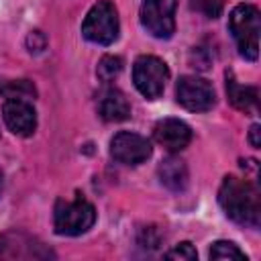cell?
I'll return each instance as SVG.
<instances>
[{"label": "cell", "instance_id": "11", "mask_svg": "<svg viewBox=\"0 0 261 261\" xmlns=\"http://www.w3.org/2000/svg\"><path fill=\"white\" fill-rule=\"evenodd\" d=\"M98 114L106 122H122L130 116V104L120 90L106 88L98 98Z\"/></svg>", "mask_w": 261, "mask_h": 261}, {"label": "cell", "instance_id": "21", "mask_svg": "<svg viewBox=\"0 0 261 261\" xmlns=\"http://www.w3.org/2000/svg\"><path fill=\"white\" fill-rule=\"evenodd\" d=\"M261 126L259 124H253L251 126V130H249V143H251V147H255V149H259L261 147Z\"/></svg>", "mask_w": 261, "mask_h": 261}, {"label": "cell", "instance_id": "13", "mask_svg": "<svg viewBox=\"0 0 261 261\" xmlns=\"http://www.w3.org/2000/svg\"><path fill=\"white\" fill-rule=\"evenodd\" d=\"M226 94H228V102L243 112H251L257 108V98H259L257 88L239 84L234 75L228 71H226Z\"/></svg>", "mask_w": 261, "mask_h": 261}, {"label": "cell", "instance_id": "5", "mask_svg": "<svg viewBox=\"0 0 261 261\" xmlns=\"http://www.w3.org/2000/svg\"><path fill=\"white\" fill-rule=\"evenodd\" d=\"M167 80H169V69L165 61H161L155 55L137 57L133 65V82H135V88L147 100H157L163 94Z\"/></svg>", "mask_w": 261, "mask_h": 261}, {"label": "cell", "instance_id": "10", "mask_svg": "<svg viewBox=\"0 0 261 261\" xmlns=\"http://www.w3.org/2000/svg\"><path fill=\"white\" fill-rule=\"evenodd\" d=\"M155 141L171 153L186 149L192 141V128L179 118H163L153 128Z\"/></svg>", "mask_w": 261, "mask_h": 261}, {"label": "cell", "instance_id": "17", "mask_svg": "<svg viewBox=\"0 0 261 261\" xmlns=\"http://www.w3.org/2000/svg\"><path fill=\"white\" fill-rule=\"evenodd\" d=\"M190 4H192V8L194 10H198V12H202L204 16H208V18H218L220 16V12H222V0H190Z\"/></svg>", "mask_w": 261, "mask_h": 261}, {"label": "cell", "instance_id": "9", "mask_svg": "<svg viewBox=\"0 0 261 261\" xmlns=\"http://www.w3.org/2000/svg\"><path fill=\"white\" fill-rule=\"evenodd\" d=\"M2 116L6 126L18 137H31L37 128V112L29 100L10 98L2 106Z\"/></svg>", "mask_w": 261, "mask_h": 261}, {"label": "cell", "instance_id": "12", "mask_svg": "<svg viewBox=\"0 0 261 261\" xmlns=\"http://www.w3.org/2000/svg\"><path fill=\"white\" fill-rule=\"evenodd\" d=\"M157 175H159V181H161L167 190H171V192H184L186 186H188V179H190V175H188V165H186L179 157H173V155L165 157V159L159 163Z\"/></svg>", "mask_w": 261, "mask_h": 261}, {"label": "cell", "instance_id": "6", "mask_svg": "<svg viewBox=\"0 0 261 261\" xmlns=\"http://www.w3.org/2000/svg\"><path fill=\"white\" fill-rule=\"evenodd\" d=\"M175 8H177V0H143L141 4L143 29L157 39H169L175 31Z\"/></svg>", "mask_w": 261, "mask_h": 261}, {"label": "cell", "instance_id": "16", "mask_svg": "<svg viewBox=\"0 0 261 261\" xmlns=\"http://www.w3.org/2000/svg\"><path fill=\"white\" fill-rule=\"evenodd\" d=\"M120 69H122V59L118 55H104L98 63L96 73L102 82H112L120 73Z\"/></svg>", "mask_w": 261, "mask_h": 261}, {"label": "cell", "instance_id": "8", "mask_svg": "<svg viewBox=\"0 0 261 261\" xmlns=\"http://www.w3.org/2000/svg\"><path fill=\"white\" fill-rule=\"evenodd\" d=\"M151 153H153V147L149 139H145L139 133L120 130L110 141V155L114 157V161L124 163V165H139L147 161Z\"/></svg>", "mask_w": 261, "mask_h": 261}, {"label": "cell", "instance_id": "1", "mask_svg": "<svg viewBox=\"0 0 261 261\" xmlns=\"http://www.w3.org/2000/svg\"><path fill=\"white\" fill-rule=\"evenodd\" d=\"M218 204L224 214L241 226L257 228L261 224V196L249 179L226 175L218 190Z\"/></svg>", "mask_w": 261, "mask_h": 261}, {"label": "cell", "instance_id": "18", "mask_svg": "<svg viewBox=\"0 0 261 261\" xmlns=\"http://www.w3.org/2000/svg\"><path fill=\"white\" fill-rule=\"evenodd\" d=\"M165 257L167 259H179V261H196L198 259V253H196V249H194L192 243L184 241V243L175 245L173 249H169L165 253Z\"/></svg>", "mask_w": 261, "mask_h": 261}, {"label": "cell", "instance_id": "19", "mask_svg": "<svg viewBox=\"0 0 261 261\" xmlns=\"http://www.w3.org/2000/svg\"><path fill=\"white\" fill-rule=\"evenodd\" d=\"M161 243V234L155 226H145L139 234V245L141 247H149V249H155L157 245Z\"/></svg>", "mask_w": 261, "mask_h": 261}, {"label": "cell", "instance_id": "2", "mask_svg": "<svg viewBox=\"0 0 261 261\" xmlns=\"http://www.w3.org/2000/svg\"><path fill=\"white\" fill-rule=\"evenodd\" d=\"M228 29L232 33L239 53L245 59L255 61L259 55V31H261L259 10L251 4L234 6L228 16Z\"/></svg>", "mask_w": 261, "mask_h": 261}, {"label": "cell", "instance_id": "14", "mask_svg": "<svg viewBox=\"0 0 261 261\" xmlns=\"http://www.w3.org/2000/svg\"><path fill=\"white\" fill-rule=\"evenodd\" d=\"M0 94H4L6 100L10 98L29 100L37 96V90L29 80H6V82H0Z\"/></svg>", "mask_w": 261, "mask_h": 261}, {"label": "cell", "instance_id": "7", "mask_svg": "<svg viewBox=\"0 0 261 261\" xmlns=\"http://www.w3.org/2000/svg\"><path fill=\"white\" fill-rule=\"evenodd\" d=\"M177 102L190 112H206L214 106L216 94L208 80L198 75H184L175 86Z\"/></svg>", "mask_w": 261, "mask_h": 261}, {"label": "cell", "instance_id": "20", "mask_svg": "<svg viewBox=\"0 0 261 261\" xmlns=\"http://www.w3.org/2000/svg\"><path fill=\"white\" fill-rule=\"evenodd\" d=\"M27 47L31 53H41L45 47H47V37L41 33V31H33L29 37H27Z\"/></svg>", "mask_w": 261, "mask_h": 261}, {"label": "cell", "instance_id": "4", "mask_svg": "<svg viewBox=\"0 0 261 261\" xmlns=\"http://www.w3.org/2000/svg\"><path fill=\"white\" fill-rule=\"evenodd\" d=\"M82 35L96 45H110L118 37V12L108 0H98L84 18Z\"/></svg>", "mask_w": 261, "mask_h": 261}, {"label": "cell", "instance_id": "15", "mask_svg": "<svg viewBox=\"0 0 261 261\" xmlns=\"http://www.w3.org/2000/svg\"><path fill=\"white\" fill-rule=\"evenodd\" d=\"M208 257L216 259V261H226V259L228 261H232V259L247 261V255L234 243H230V241H216V243H212V247L208 251Z\"/></svg>", "mask_w": 261, "mask_h": 261}, {"label": "cell", "instance_id": "22", "mask_svg": "<svg viewBox=\"0 0 261 261\" xmlns=\"http://www.w3.org/2000/svg\"><path fill=\"white\" fill-rule=\"evenodd\" d=\"M0 190H2V171H0Z\"/></svg>", "mask_w": 261, "mask_h": 261}, {"label": "cell", "instance_id": "3", "mask_svg": "<svg viewBox=\"0 0 261 261\" xmlns=\"http://www.w3.org/2000/svg\"><path fill=\"white\" fill-rule=\"evenodd\" d=\"M94 222H96V210L82 196H75L73 200H59L55 206L53 226L57 234L77 237L90 230Z\"/></svg>", "mask_w": 261, "mask_h": 261}]
</instances>
